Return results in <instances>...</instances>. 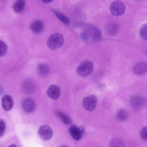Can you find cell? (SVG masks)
Listing matches in <instances>:
<instances>
[{
    "mask_svg": "<svg viewBox=\"0 0 147 147\" xmlns=\"http://www.w3.org/2000/svg\"><path fill=\"white\" fill-rule=\"evenodd\" d=\"M82 36L86 40L91 39L93 41H97L101 39L102 33L100 30L96 26L89 25L86 27L85 31L82 32Z\"/></svg>",
    "mask_w": 147,
    "mask_h": 147,
    "instance_id": "1",
    "label": "cell"
},
{
    "mask_svg": "<svg viewBox=\"0 0 147 147\" xmlns=\"http://www.w3.org/2000/svg\"><path fill=\"white\" fill-rule=\"evenodd\" d=\"M64 39L63 35L59 33H54L48 38L47 44L48 47L52 50L59 48L63 45Z\"/></svg>",
    "mask_w": 147,
    "mask_h": 147,
    "instance_id": "2",
    "label": "cell"
},
{
    "mask_svg": "<svg viewBox=\"0 0 147 147\" xmlns=\"http://www.w3.org/2000/svg\"><path fill=\"white\" fill-rule=\"evenodd\" d=\"M93 70L92 62L86 60L82 62L77 67L76 72L78 74L82 77H85L90 74Z\"/></svg>",
    "mask_w": 147,
    "mask_h": 147,
    "instance_id": "3",
    "label": "cell"
},
{
    "mask_svg": "<svg viewBox=\"0 0 147 147\" xmlns=\"http://www.w3.org/2000/svg\"><path fill=\"white\" fill-rule=\"evenodd\" d=\"M110 10L111 14L116 16H119L123 14L125 11L124 4L119 0L113 2L110 5Z\"/></svg>",
    "mask_w": 147,
    "mask_h": 147,
    "instance_id": "4",
    "label": "cell"
},
{
    "mask_svg": "<svg viewBox=\"0 0 147 147\" xmlns=\"http://www.w3.org/2000/svg\"><path fill=\"white\" fill-rule=\"evenodd\" d=\"M97 102L96 96L91 95L86 96L84 98L82 104L84 109L87 111H91L96 108Z\"/></svg>",
    "mask_w": 147,
    "mask_h": 147,
    "instance_id": "5",
    "label": "cell"
},
{
    "mask_svg": "<svg viewBox=\"0 0 147 147\" xmlns=\"http://www.w3.org/2000/svg\"><path fill=\"white\" fill-rule=\"evenodd\" d=\"M69 130L72 138L76 140H79L84 133L85 128L82 125L78 126L75 125H72L69 127Z\"/></svg>",
    "mask_w": 147,
    "mask_h": 147,
    "instance_id": "6",
    "label": "cell"
},
{
    "mask_svg": "<svg viewBox=\"0 0 147 147\" xmlns=\"http://www.w3.org/2000/svg\"><path fill=\"white\" fill-rule=\"evenodd\" d=\"M23 110L26 113H30L33 112L36 108V103L32 98L29 97L24 98L22 102Z\"/></svg>",
    "mask_w": 147,
    "mask_h": 147,
    "instance_id": "7",
    "label": "cell"
},
{
    "mask_svg": "<svg viewBox=\"0 0 147 147\" xmlns=\"http://www.w3.org/2000/svg\"><path fill=\"white\" fill-rule=\"evenodd\" d=\"M38 134L42 140H47L52 138L53 132L49 126L47 125H44L41 126L39 128Z\"/></svg>",
    "mask_w": 147,
    "mask_h": 147,
    "instance_id": "8",
    "label": "cell"
},
{
    "mask_svg": "<svg viewBox=\"0 0 147 147\" xmlns=\"http://www.w3.org/2000/svg\"><path fill=\"white\" fill-rule=\"evenodd\" d=\"M130 102L131 105L134 108L140 110L144 106L145 100L142 96H136L131 98Z\"/></svg>",
    "mask_w": 147,
    "mask_h": 147,
    "instance_id": "9",
    "label": "cell"
},
{
    "mask_svg": "<svg viewBox=\"0 0 147 147\" xmlns=\"http://www.w3.org/2000/svg\"><path fill=\"white\" fill-rule=\"evenodd\" d=\"M35 87L34 82L31 79L25 80L22 83L21 88L23 92L25 93L28 94L32 92Z\"/></svg>",
    "mask_w": 147,
    "mask_h": 147,
    "instance_id": "10",
    "label": "cell"
},
{
    "mask_svg": "<svg viewBox=\"0 0 147 147\" xmlns=\"http://www.w3.org/2000/svg\"><path fill=\"white\" fill-rule=\"evenodd\" d=\"M48 96L51 99L55 100L59 97L61 90L59 87L56 85L52 84L49 87L47 91Z\"/></svg>",
    "mask_w": 147,
    "mask_h": 147,
    "instance_id": "11",
    "label": "cell"
},
{
    "mask_svg": "<svg viewBox=\"0 0 147 147\" xmlns=\"http://www.w3.org/2000/svg\"><path fill=\"white\" fill-rule=\"evenodd\" d=\"M13 101L9 95H5L1 99V105L3 109L6 111L10 110L13 106Z\"/></svg>",
    "mask_w": 147,
    "mask_h": 147,
    "instance_id": "12",
    "label": "cell"
},
{
    "mask_svg": "<svg viewBox=\"0 0 147 147\" xmlns=\"http://www.w3.org/2000/svg\"><path fill=\"white\" fill-rule=\"evenodd\" d=\"M37 72L39 75L44 77L48 76L50 73L51 68L48 65L45 63L39 64L37 67Z\"/></svg>",
    "mask_w": 147,
    "mask_h": 147,
    "instance_id": "13",
    "label": "cell"
},
{
    "mask_svg": "<svg viewBox=\"0 0 147 147\" xmlns=\"http://www.w3.org/2000/svg\"><path fill=\"white\" fill-rule=\"evenodd\" d=\"M147 70V64L144 62H140L135 66L133 69L134 72L136 75H141L145 74Z\"/></svg>",
    "mask_w": 147,
    "mask_h": 147,
    "instance_id": "14",
    "label": "cell"
},
{
    "mask_svg": "<svg viewBox=\"0 0 147 147\" xmlns=\"http://www.w3.org/2000/svg\"><path fill=\"white\" fill-rule=\"evenodd\" d=\"M44 28L42 22L39 20H36L34 21L31 24L30 28L34 33L39 34L41 33Z\"/></svg>",
    "mask_w": 147,
    "mask_h": 147,
    "instance_id": "15",
    "label": "cell"
},
{
    "mask_svg": "<svg viewBox=\"0 0 147 147\" xmlns=\"http://www.w3.org/2000/svg\"><path fill=\"white\" fill-rule=\"evenodd\" d=\"M56 114L62 121L65 124L68 125L72 124V121L71 118L63 112L57 111L56 112Z\"/></svg>",
    "mask_w": 147,
    "mask_h": 147,
    "instance_id": "16",
    "label": "cell"
},
{
    "mask_svg": "<svg viewBox=\"0 0 147 147\" xmlns=\"http://www.w3.org/2000/svg\"><path fill=\"white\" fill-rule=\"evenodd\" d=\"M25 5L24 0H17L13 5V10L16 13H20L24 10Z\"/></svg>",
    "mask_w": 147,
    "mask_h": 147,
    "instance_id": "17",
    "label": "cell"
},
{
    "mask_svg": "<svg viewBox=\"0 0 147 147\" xmlns=\"http://www.w3.org/2000/svg\"><path fill=\"white\" fill-rule=\"evenodd\" d=\"M118 26L115 22H111L107 25L106 29L108 34L111 36L115 35L118 31Z\"/></svg>",
    "mask_w": 147,
    "mask_h": 147,
    "instance_id": "18",
    "label": "cell"
},
{
    "mask_svg": "<svg viewBox=\"0 0 147 147\" xmlns=\"http://www.w3.org/2000/svg\"><path fill=\"white\" fill-rule=\"evenodd\" d=\"M52 11L57 17L63 23L67 25L69 24L70 20L67 17L57 10L53 9Z\"/></svg>",
    "mask_w": 147,
    "mask_h": 147,
    "instance_id": "19",
    "label": "cell"
},
{
    "mask_svg": "<svg viewBox=\"0 0 147 147\" xmlns=\"http://www.w3.org/2000/svg\"><path fill=\"white\" fill-rule=\"evenodd\" d=\"M125 144L121 139L119 138H114L110 140L109 145L110 147H124Z\"/></svg>",
    "mask_w": 147,
    "mask_h": 147,
    "instance_id": "20",
    "label": "cell"
},
{
    "mask_svg": "<svg viewBox=\"0 0 147 147\" xmlns=\"http://www.w3.org/2000/svg\"><path fill=\"white\" fill-rule=\"evenodd\" d=\"M116 116L117 118L121 121L126 120L127 118V114L126 111L124 109H121L117 113Z\"/></svg>",
    "mask_w": 147,
    "mask_h": 147,
    "instance_id": "21",
    "label": "cell"
},
{
    "mask_svg": "<svg viewBox=\"0 0 147 147\" xmlns=\"http://www.w3.org/2000/svg\"><path fill=\"white\" fill-rule=\"evenodd\" d=\"M147 25L144 24L140 28L139 34L141 37L144 40H146L147 39Z\"/></svg>",
    "mask_w": 147,
    "mask_h": 147,
    "instance_id": "22",
    "label": "cell"
},
{
    "mask_svg": "<svg viewBox=\"0 0 147 147\" xmlns=\"http://www.w3.org/2000/svg\"><path fill=\"white\" fill-rule=\"evenodd\" d=\"M7 50L6 44L3 40H0V57L4 56L6 54Z\"/></svg>",
    "mask_w": 147,
    "mask_h": 147,
    "instance_id": "23",
    "label": "cell"
},
{
    "mask_svg": "<svg viewBox=\"0 0 147 147\" xmlns=\"http://www.w3.org/2000/svg\"><path fill=\"white\" fill-rule=\"evenodd\" d=\"M6 128L5 122L2 120L0 119V137L2 136L5 133Z\"/></svg>",
    "mask_w": 147,
    "mask_h": 147,
    "instance_id": "24",
    "label": "cell"
},
{
    "mask_svg": "<svg viewBox=\"0 0 147 147\" xmlns=\"http://www.w3.org/2000/svg\"><path fill=\"white\" fill-rule=\"evenodd\" d=\"M147 127H143L140 131V135L141 138L144 140H147Z\"/></svg>",
    "mask_w": 147,
    "mask_h": 147,
    "instance_id": "25",
    "label": "cell"
},
{
    "mask_svg": "<svg viewBox=\"0 0 147 147\" xmlns=\"http://www.w3.org/2000/svg\"><path fill=\"white\" fill-rule=\"evenodd\" d=\"M42 2L46 3H49L52 2L53 0H41Z\"/></svg>",
    "mask_w": 147,
    "mask_h": 147,
    "instance_id": "26",
    "label": "cell"
}]
</instances>
